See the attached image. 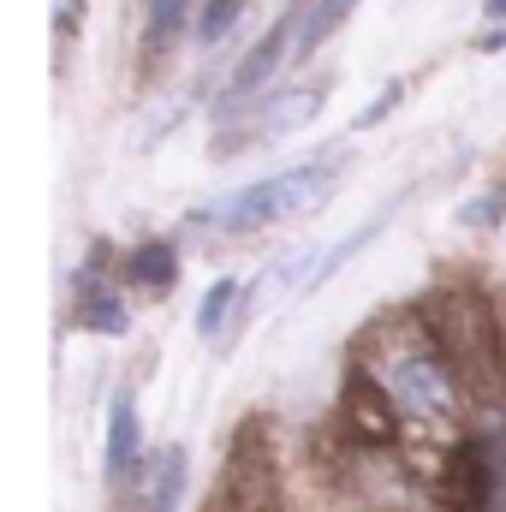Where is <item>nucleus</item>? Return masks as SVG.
I'll list each match as a JSON object with an SVG mask.
<instances>
[{
    "label": "nucleus",
    "instance_id": "nucleus-3",
    "mask_svg": "<svg viewBox=\"0 0 506 512\" xmlns=\"http://www.w3.org/2000/svg\"><path fill=\"white\" fill-rule=\"evenodd\" d=\"M298 24H304V6L292 0V6H286L274 24H268V36H262L251 54L233 66V78H227V90H221V102H215V120H227L239 102H251L256 90H262V84L280 72V60H292V48H298Z\"/></svg>",
    "mask_w": 506,
    "mask_h": 512
},
{
    "label": "nucleus",
    "instance_id": "nucleus-1",
    "mask_svg": "<svg viewBox=\"0 0 506 512\" xmlns=\"http://www.w3.org/2000/svg\"><path fill=\"white\" fill-rule=\"evenodd\" d=\"M340 185V161H304V167H286V173H268L245 191L221 197L209 215H221L227 233H262L274 221H298L310 209H322Z\"/></svg>",
    "mask_w": 506,
    "mask_h": 512
},
{
    "label": "nucleus",
    "instance_id": "nucleus-11",
    "mask_svg": "<svg viewBox=\"0 0 506 512\" xmlns=\"http://www.w3.org/2000/svg\"><path fill=\"white\" fill-rule=\"evenodd\" d=\"M84 328H90V334L120 340V334H131V304L120 298V292H108V286L84 292Z\"/></svg>",
    "mask_w": 506,
    "mask_h": 512
},
{
    "label": "nucleus",
    "instance_id": "nucleus-14",
    "mask_svg": "<svg viewBox=\"0 0 506 512\" xmlns=\"http://www.w3.org/2000/svg\"><path fill=\"white\" fill-rule=\"evenodd\" d=\"M501 215H506V191H483V197H465L453 221L459 227H495Z\"/></svg>",
    "mask_w": 506,
    "mask_h": 512
},
{
    "label": "nucleus",
    "instance_id": "nucleus-17",
    "mask_svg": "<svg viewBox=\"0 0 506 512\" xmlns=\"http://www.w3.org/2000/svg\"><path fill=\"white\" fill-rule=\"evenodd\" d=\"M60 6H72V0H60Z\"/></svg>",
    "mask_w": 506,
    "mask_h": 512
},
{
    "label": "nucleus",
    "instance_id": "nucleus-6",
    "mask_svg": "<svg viewBox=\"0 0 506 512\" xmlns=\"http://www.w3.org/2000/svg\"><path fill=\"white\" fill-rule=\"evenodd\" d=\"M137 459H143L137 399H131V387H120V393H114V405H108V447H102V465H108V477L120 483L126 471H137Z\"/></svg>",
    "mask_w": 506,
    "mask_h": 512
},
{
    "label": "nucleus",
    "instance_id": "nucleus-10",
    "mask_svg": "<svg viewBox=\"0 0 506 512\" xmlns=\"http://www.w3.org/2000/svg\"><path fill=\"white\" fill-rule=\"evenodd\" d=\"M239 298H245V286H239L233 274L215 280V286L203 292V304H197V334H203V340H221L227 322H233V310H239Z\"/></svg>",
    "mask_w": 506,
    "mask_h": 512
},
{
    "label": "nucleus",
    "instance_id": "nucleus-7",
    "mask_svg": "<svg viewBox=\"0 0 506 512\" xmlns=\"http://www.w3.org/2000/svg\"><path fill=\"white\" fill-rule=\"evenodd\" d=\"M126 280L137 292H149V298H161V292H173V280H179V256L167 239H143L126 262Z\"/></svg>",
    "mask_w": 506,
    "mask_h": 512
},
{
    "label": "nucleus",
    "instance_id": "nucleus-9",
    "mask_svg": "<svg viewBox=\"0 0 506 512\" xmlns=\"http://www.w3.org/2000/svg\"><path fill=\"white\" fill-rule=\"evenodd\" d=\"M352 6H358V0H316V6H304L298 48H292V54H298V60H304V54H316V48H322V42H328L346 18H352Z\"/></svg>",
    "mask_w": 506,
    "mask_h": 512
},
{
    "label": "nucleus",
    "instance_id": "nucleus-2",
    "mask_svg": "<svg viewBox=\"0 0 506 512\" xmlns=\"http://www.w3.org/2000/svg\"><path fill=\"white\" fill-rule=\"evenodd\" d=\"M381 382H387V399L405 411V417H453V376L435 352L423 346H405L381 364Z\"/></svg>",
    "mask_w": 506,
    "mask_h": 512
},
{
    "label": "nucleus",
    "instance_id": "nucleus-15",
    "mask_svg": "<svg viewBox=\"0 0 506 512\" xmlns=\"http://www.w3.org/2000/svg\"><path fill=\"white\" fill-rule=\"evenodd\" d=\"M179 114H185V102H167L161 114H149V131H143L137 143H143V149H155V143H161V137L173 131V120H179Z\"/></svg>",
    "mask_w": 506,
    "mask_h": 512
},
{
    "label": "nucleus",
    "instance_id": "nucleus-5",
    "mask_svg": "<svg viewBox=\"0 0 506 512\" xmlns=\"http://www.w3.org/2000/svg\"><path fill=\"white\" fill-rule=\"evenodd\" d=\"M322 102H328V78H316V84H286V90H274V96L256 108V126L268 131V137L304 131L322 114Z\"/></svg>",
    "mask_w": 506,
    "mask_h": 512
},
{
    "label": "nucleus",
    "instance_id": "nucleus-13",
    "mask_svg": "<svg viewBox=\"0 0 506 512\" xmlns=\"http://www.w3.org/2000/svg\"><path fill=\"white\" fill-rule=\"evenodd\" d=\"M399 102H405V84H399V78H393V84H381L376 96H370V102L358 108V120H352V131H376L381 120H387V114L399 108Z\"/></svg>",
    "mask_w": 506,
    "mask_h": 512
},
{
    "label": "nucleus",
    "instance_id": "nucleus-12",
    "mask_svg": "<svg viewBox=\"0 0 506 512\" xmlns=\"http://www.w3.org/2000/svg\"><path fill=\"white\" fill-rule=\"evenodd\" d=\"M239 18H245V0H203L197 6V48H221L233 30H239Z\"/></svg>",
    "mask_w": 506,
    "mask_h": 512
},
{
    "label": "nucleus",
    "instance_id": "nucleus-4",
    "mask_svg": "<svg viewBox=\"0 0 506 512\" xmlns=\"http://www.w3.org/2000/svg\"><path fill=\"white\" fill-rule=\"evenodd\" d=\"M185 489H191V453L179 441L137 459V512H179Z\"/></svg>",
    "mask_w": 506,
    "mask_h": 512
},
{
    "label": "nucleus",
    "instance_id": "nucleus-16",
    "mask_svg": "<svg viewBox=\"0 0 506 512\" xmlns=\"http://www.w3.org/2000/svg\"><path fill=\"white\" fill-rule=\"evenodd\" d=\"M483 12H489V18H506V0H483Z\"/></svg>",
    "mask_w": 506,
    "mask_h": 512
},
{
    "label": "nucleus",
    "instance_id": "nucleus-8",
    "mask_svg": "<svg viewBox=\"0 0 506 512\" xmlns=\"http://www.w3.org/2000/svg\"><path fill=\"white\" fill-rule=\"evenodd\" d=\"M185 18H191V0H143V48L149 54H167L179 42Z\"/></svg>",
    "mask_w": 506,
    "mask_h": 512
}]
</instances>
